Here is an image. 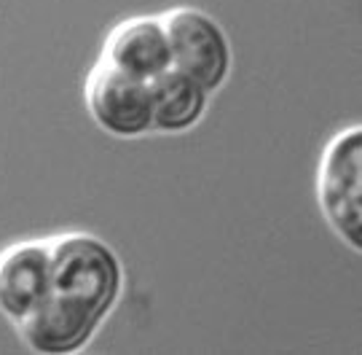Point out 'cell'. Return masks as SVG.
<instances>
[{
	"label": "cell",
	"mask_w": 362,
	"mask_h": 355,
	"mask_svg": "<svg viewBox=\"0 0 362 355\" xmlns=\"http://www.w3.org/2000/svg\"><path fill=\"white\" fill-rule=\"evenodd\" d=\"M172 67L191 76L209 94L220 89L231 70V43L223 27L199 9H172L161 16Z\"/></svg>",
	"instance_id": "3957f363"
},
{
	"label": "cell",
	"mask_w": 362,
	"mask_h": 355,
	"mask_svg": "<svg viewBox=\"0 0 362 355\" xmlns=\"http://www.w3.org/2000/svg\"><path fill=\"white\" fill-rule=\"evenodd\" d=\"M325 221L351 250H362V127H346L325 145L317 170Z\"/></svg>",
	"instance_id": "7a4b0ae2"
},
{
	"label": "cell",
	"mask_w": 362,
	"mask_h": 355,
	"mask_svg": "<svg viewBox=\"0 0 362 355\" xmlns=\"http://www.w3.org/2000/svg\"><path fill=\"white\" fill-rule=\"evenodd\" d=\"M86 111L94 124L116 137H140L151 130L148 81H140L100 60L83 86Z\"/></svg>",
	"instance_id": "277c9868"
},
{
	"label": "cell",
	"mask_w": 362,
	"mask_h": 355,
	"mask_svg": "<svg viewBox=\"0 0 362 355\" xmlns=\"http://www.w3.org/2000/svg\"><path fill=\"white\" fill-rule=\"evenodd\" d=\"M151 94V130L185 132L196 127L209 103V92L175 67H167L148 81Z\"/></svg>",
	"instance_id": "52a82bcc"
},
{
	"label": "cell",
	"mask_w": 362,
	"mask_h": 355,
	"mask_svg": "<svg viewBox=\"0 0 362 355\" xmlns=\"http://www.w3.org/2000/svg\"><path fill=\"white\" fill-rule=\"evenodd\" d=\"M100 60L140 81H151L158 73H164L167 67H172V57L161 16L124 19L107 33Z\"/></svg>",
	"instance_id": "8992f818"
},
{
	"label": "cell",
	"mask_w": 362,
	"mask_h": 355,
	"mask_svg": "<svg viewBox=\"0 0 362 355\" xmlns=\"http://www.w3.org/2000/svg\"><path fill=\"white\" fill-rule=\"evenodd\" d=\"M49 248V291L16 331L33 353L70 355L83 350L116 310L124 269L116 250L89 232L57 235Z\"/></svg>",
	"instance_id": "6da1fadb"
},
{
	"label": "cell",
	"mask_w": 362,
	"mask_h": 355,
	"mask_svg": "<svg viewBox=\"0 0 362 355\" xmlns=\"http://www.w3.org/2000/svg\"><path fill=\"white\" fill-rule=\"evenodd\" d=\"M52 248L49 240H25L0 250V315L22 323L49 291Z\"/></svg>",
	"instance_id": "5b68a950"
}]
</instances>
